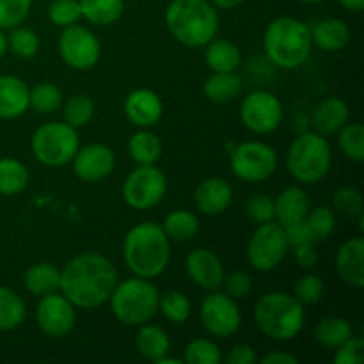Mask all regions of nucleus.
<instances>
[{"instance_id": "nucleus-37", "label": "nucleus", "mask_w": 364, "mask_h": 364, "mask_svg": "<svg viewBox=\"0 0 364 364\" xmlns=\"http://www.w3.org/2000/svg\"><path fill=\"white\" fill-rule=\"evenodd\" d=\"M63 114L64 121L71 124L73 128L80 130V128L87 127L96 116V102L92 96L87 92H77L71 95L66 102L63 103Z\"/></svg>"}, {"instance_id": "nucleus-5", "label": "nucleus", "mask_w": 364, "mask_h": 364, "mask_svg": "<svg viewBox=\"0 0 364 364\" xmlns=\"http://www.w3.org/2000/svg\"><path fill=\"white\" fill-rule=\"evenodd\" d=\"M252 318L263 336L287 343L295 340L304 329L306 308L288 291L272 290L255 302Z\"/></svg>"}, {"instance_id": "nucleus-19", "label": "nucleus", "mask_w": 364, "mask_h": 364, "mask_svg": "<svg viewBox=\"0 0 364 364\" xmlns=\"http://www.w3.org/2000/svg\"><path fill=\"white\" fill-rule=\"evenodd\" d=\"M233 187H231L230 181L220 176H212L199 181L198 187L194 188V194H192L196 210L208 217H217L226 213L231 208V205H233Z\"/></svg>"}, {"instance_id": "nucleus-22", "label": "nucleus", "mask_w": 364, "mask_h": 364, "mask_svg": "<svg viewBox=\"0 0 364 364\" xmlns=\"http://www.w3.org/2000/svg\"><path fill=\"white\" fill-rule=\"evenodd\" d=\"M28 85L16 75H0V119H18L28 110Z\"/></svg>"}, {"instance_id": "nucleus-18", "label": "nucleus", "mask_w": 364, "mask_h": 364, "mask_svg": "<svg viewBox=\"0 0 364 364\" xmlns=\"http://www.w3.org/2000/svg\"><path fill=\"white\" fill-rule=\"evenodd\" d=\"M123 112L135 128H153L162 119L164 102L153 89H132L123 102Z\"/></svg>"}, {"instance_id": "nucleus-26", "label": "nucleus", "mask_w": 364, "mask_h": 364, "mask_svg": "<svg viewBox=\"0 0 364 364\" xmlns=\"http://www.w3.org/2000/svg\"><path fill=\"white\" fill-rule=\"evenodd\" d=\"M135 329H137V334H135V350H137V354L144 361L156 364L164 355L169 354L171 338L164 327L148 322L135 327Z\"/></svg>"}, {"instance_id": "nucleus-53", "label": "nucleus", "mask_w": 364, "mask_h": 364, "mask_svg": "<svg viewBox=\"0 0 364 364\" xmlns=\"http://www.w3.org/2000/svg\"><path fill=\"white\" fill-rule=\"evenodd\" d=\"M338 4L348 13L359 14L364 11V0H338Z\"/></svg>"}, {"instance_id": "nucleus-49", "label": "nucleus", "mask_w": 364, "mask_h": 364, "mask_svg": "<svg viewBox=\"0 0 364 364\" xmlns=\"http://www.w3.org/2000/svg\"><path fill=\"white\" fill-rule=\"evenodd\" d=\"M223 361L226 364H256L258 354L252 345L237 343L226 352V355H223Z\"/></svg>"}, {"instance_id": "nucleus-44", "label": "nucleus", "mask_w": 364, "mask_h": 364, "mask_svg": "<svg viewBox=\"0 0 364 364\" xmlns=\"http://www.w3.org/2000/svg\"><path fill=\"white\" fill-rule=\"evenodd\" d=\"M46 16H48L50 23L59 28L80 23V4L78 0H52L46 9Z\"/></svg>"}, {"instance_id": "nucleus-39", "label": "nucleus", "mask_w": 364, "mask_h": 364, "mask_svg": "<svg viewBox=\"0 0 364 364\" xmlns=\"http://www.w3.org/2000/svg\"><path fill=\"white\" fill-rule=\"evenodd\" d=\"M183 363L187 364H220L223 350L212 338H192L183 348Z\"/></svg>"}, {"instance_id": "nucleus-36", "label": "nucleus", "mask_w": 364, "mask_h": 364, "mask_svg": "<svg viewBox=\"0 0 364 364\" xmlns=\"http://www.w3.org/2000/svg\"><path fill=\"white\" fill-rule=\"evenodd\" d=\"M159 313L173 326H183L192 316V301L187 294L169 290L160 294Z\"/></svg>"}, {"instance_id": "nucleus-16", "label": "nucleus", "mask_w": 364, "mask_h": 364, "mask_svg": "<svg viewBox=\"0 0 364 364\" xmlns=\"http://www.w3.org/2000/svg\"><path fill=\"white\" fill-rule=\"evenodd\" d=\"M71 171L84 183H102L116 171L117 156L110 146L91 142L78 148L71 160Z\"/></svg>"}, {"instance_id": "nucleus-33", "label": "nucleus", "mask_w": 364, "mask_h": 364, "mask_svg": "<svg viewBox=\"0 0 364 364\" xmlns=\"http://www.w3.org/2000/svg\"><path fill=\"white\" fill-rule=\"evenodd\" d=\"M31 183V173L21 160L13 156L0 159V196L14 198Z\"/></svg>"}, {"instance_id": "nucleus-2", "label": "nucleus", "mask_w": 364, "mask_h": 364, "mask_svg": "<svg viewBox=\"0 0 364 364\" xmlns=\"http://www.w3.org/2000/svg\"><path fill=\"white\" fill-rule=\"evenodd\" d=\"M173 242L164 231L162 224L142 220L128 230L123 238V262L132 276L156 279L171 263Z\"/></svg>"}, {"instance_id": "nucleus-29", "label": "nucleus", "mask_w": 364, "mask_h": 364, "mask_svg": "<svg viewBox=\"0 0 364 364\" xmlns=\"http://www.w3.org/2000/svg\"><path fill=\"white\" fill-rule=\"evenodd\" d=\"M242 91H244V82L237 71L233 73H213L212 71V75L203 82L205 98L217 105L235 102L237 98H240Z\"/></svg>"}, {"instance_id": "nucleus-6", "label": "nucleus", "mask_w": 364, "mask_h": 364, "mask_svg": "<svg viewBox=\"0 0 364 364\" xmlns=\"http://www.w3.org/2000/svg\"><path fill=\"white\" fill-rule=\"evenodd\" d=\"M284 164L299 185H316L331 173L333 148L326 135L304 130L288 146Z\"/></svg>"}, {"instance_id": "nucleus-31", "label": "nucleus", "mask_w": 364, "mask_h": 364, "mask_svg": "<svg viewBox=\"0 0 364 364\" xmlns=\"http://www.w3.org/2000/svg\"><path fill=\"white\" fill-rule=\"evenodd\" d=\"M354 334V327L345 316L329 315L323 316L313 331V338L320 347L327 350H336L341 343L348 340Z\"/></svg>"}, {"instance_id": "nucleus-14", "label": "nucleus", "mask_w": 364, "mask_h": 364, "mask_svg": "<svg viewBox=\"0 0 364 364\" xmlns=\"http://www.w3.org/2000/svg\"><path fill=\"white\" fill-rule=\"evenodd\" d=\"M238 116L251 134L269 135L283 124L284 107L274 92L256 89L242 98Z\"/></svg>"}, {"instance_id": "nucleus-15", "label": "nucleus", "mask_w": 364, "mask_h": 364, "mask_svg": "<svg viewBox=\"0 0 364 364\" xmlns=\"http://www.w3.org/2000/svg\"><path fill=\"white\" fill-rule=\"evenodd\" d=\"M78 309L60 291L39 297L36 306V326L45 336L60 340L66 338L77 323Z\"/></svg>"}, {"instance_id": "nucleus-9", "label": "nucleus", "mask_w": 364, "mask_h": 364, "mask_svg": "<svg viewBox=\"0 0 364 364\" xmlns=\"http://www.w3.org/2000/svg\"><path fill=\"white\" fill-rule=\"evenodd\" d=\"M279 166L277 151L265 141L251 139L235 144L230 151L231 174L242 183H265L276 174Z\"/></svg>"}, {"instance_id": "nucleus-32", "label": "nucleus", "mask_w": 364, "mask_h": 364, "mask_svg": "<svg viewBox=\"0 0 364 364\" xmlns=\"http://www.w3.org/2000/svg\"><path fill=\"white\" fill-rule=\"evenodd\" d=\"M82 20L95 27L117 23L124 13V0H78Z\"/></svg>"}, {"instance_id": "nucleus-21", "label": "nucleus", "mask_w": 364, "mask_h": 364, "mask_svg": "<svg viewBox=\"0 0 364 364\" xmlns=\"http://www.w3.org/2000/svg\"><path fill=\"white\" fill-rule=\"evenodd\" d=\"M274 208H276V223L283 228H290L306 219L311 208V199L304 185H288L274 198Z\"/></svg>"}, {"instance_id": "nucleus-50", "label": "nucleus", "mask_w": 364, "mask_h": 364, "mask_svg": "<svg viewBox=\"0 0 364 364\" xmlns=\"http://www.w3.org/2000/svg\"><path fill=\"white\" fill-rule=\"evenodd\" d=\"M294 256L297 265L302 270H313L318 263V252H316V244H302L294 247Z\"/></svg>"}, {"instance_id": "nucleus-57", "label": "nucleus", "mask_w": 364, "mask_h": 364, "mask_svg": "<svg viewBox=\"0 0 364 364\" xmlns=\"http://www.w3.org/2000/svg\"><path fill=\"white\" fill-rule=\"evenodd\" d=\"M299 2H302V4H322V2H326V0H299Z\"/></svg>"}, {"instance_id": "nucleus-54", "label": "nucleus", "mask_w": 364, "mask_h": 364, "mask_svg": "<svg viewBox=\"0 0 364 364\" xmlns=\"http://www.w3.org/2000/svg\"><path fill=\"white\" fill-rule=\"evenodd\" d=\"M217 9L220 11H231V9H237L238 6L245 2V0H210Z\"/></svg>"}, {"instance_id": "nucleus-45", "label": "nucleus", "mask_w": 364, "mask_h": 364, "mask_svg": "<svg viewBox=\"0 0 364 364\" xmlns=\"http://www.w3.org/2000/svg\"><path fill=\"white\" fill-rule=\"evenodd\" d=\"M244 213L247 217V220L258 224L270 223V220H276V208H274V198L269 194H252L245 199L244 203Z\"/></svg>"}, {"instance_id": "nucleus-42", "label": "nucleus", "mask_w": 364, "mask_h": 364, "mask_svg": "<svg viewBox=\"0 0 364 364\" xmlns=\"http://www.w3.org/2000/svg\"><path fill=\"white\" fill-rule=\"evenodd\" d=\"M336 213L331 206H311L306 215L304 224L315 242L327 240L336 230Z\"/></svg>"}, {"instance_id": "nucleus-55", "label": "nucleus", "mask_w": 364, "mask_h": 364, "mask_svg": "<svg viewBox=\"0 0 364 364\" xmlns=\"http://www.w3.org/2000/svg\"><path fill=\"white\" fill-rule=\"evenodd\" d=\"M6 53H7V36H6V32L0 28V59H2Z\"/></svg>"}, {"instance_id": "nucleus-52", "label": "nucleus", "mask_w": 364, "mask_h": 364, "mask_svg": "<svg viewBox=\"0 0 364 364\" xmlns=\"http://www.w3.org/2000/svg\"><path fill=\"white\" fill-rule=\"evenodd\" d=\"M258 363L263 364H297L299 358L288 350H270L263 358H258Z\"/></svg>"}, {"instance_id": "nucleus-27", "label": "nucleus", "mask_w": 364, "mask_h": 364, "mask_svg": "<svg viewBox=\"0 0 364 364\" xmlns=\"http://www.w3.org/2000/svg\"><path fill=\"white\" fill-rule=\"evenodd\" d=\"M127 151L135 166H155L164 155V144L151 128H139L128 139Z\"/></svg>"}, {"instance_id": "nucleus-23", "label": "nucleus", "mask_w": 364, "mask_h": 364, "mask_svg": "<svg viewBox=\"0 0 364 364\" xmlns=\"http://www.w3.org/2000/svg\"><path fill=\"white\" fill-rule=\"evenodd\" d=\"M350 121V107L343 98H323L313 110L311 123L315 132L322 135H334Z\"/></svg>"}, {"instance_id": "nucleus-30", "label": "nucleus", "mask_w": 364, "mask_h": 364, "mask_svg": "<svg viewBox=\"0 0 364 364\" xmlns=\"http://www.w3.org/2000/svg\"><path fill=\"white\" fill-rule=\"evenodd\" d=\"M160 224H162L169 240L178 242V244H187V242L194 240L198 237L199 230H201L199 217L192 210L187 208L173 210V212L164 217Z\"/></svg>"}, {"instance_id": "nucleus-47", "label": "nucleus", "mask_w": 364, "mask_h": 364, "mask_svg": "<svg viewBox=\"0 0 364 364\" xmlns=\"http://www.w3.org/2000/svg\"><path fill=\"white\" fill-rule=\"evenodd\" d=\"M252 287H255L252 276L247 270H231L230 274L226 272V277H224L220 288H223L224 294L233 297L235 301H240V299H245L251 294Z\"/></svg>"}, {"instance_id": "nucleus-4", "label": "nucleus", "mask_w": 364, "mask_h": 364, "mask_svg": "<svg viewBox=\"0 0 364 364\" xmlns=\"http://www.w3.org/2000/svg\"><path fill=\"white\" fill-rule=\"evenodd\" d=\"M267 59L279 70H297L313 50L308 23L294 16H277L267 23L262 38Z\"/></svg>"}, {"instance_id": "nucleus-41", "label": "nucleus", "mask_w": 364, "mask_h": 364, "mask_svg": "<svg viewBox=\"0 0 364 364\" xmlns=\"http://www.w3.org/2000/svg\"><path fill=\"white\" fill-rule=\"evenodd\" d=\"M363 194L354 185H343L338 188L333 196V206L336 215L345 217V219L358 220L363 213Z\"/></svg>"}, {"instance_id": "nucleus-1", "label": "nucleus", "mask_w": 364, "mask_h": 364, "mask_svg": "<svg viewBox=\"0 0 364 364\" xmlns=\"http://www.w3.org/2000/svg\"><path fill=\"white\" fill-rule=\"evenodd\" d=\"M119 281L112 259L96 251L73 256L60 269L59 291L80 311H92L109 302Z\"/></svg>"}, {"instance_id": "nucleus-43", "label": "nucleus", "mask_w": 364, "mask_h": 364, "mask_svg": "<svg viewBox=\"0 0 364 364\" xmlns=\"http://www.w3.org/2000/svg\"><path fill=\"white\" fill-rule=\"evenodd\" d=\"M291 295H294L304 308L315 306L318 304L323 299V295H326V283H323V279L318 274H313L308 270V272L302 274L297 279V283H295L294 287V294Z\"/></svg>"}, {"instance_id": "nucleus-11", "label": "nucleus", "mask_w": 364, "mask_h": 364, "mask_svg": "<svg viewBox=\"0 0 364 364\" xmlns=\"http://www.w3.org/2000/svg\"><path fill=\"white\" fill-rule=\"evenodd\" d=\"M288 251L290 245L284 228L276 220H270V223L258 224L252 231L245 247V258L256 272H272L284 262Z\"/></svg>"}, {"instance_id": "nucleus-35", "label": "nucleus", "mask_w": 364, "mask_h": 364, "mask_svg": "<svg viewBox=\"0 0 364 364\" xmlns=\"http://www.w3.org/2000/svg\"><path fill=\"white\" fill-rule=\"evenodd\" d=\"M64 92L60 91L59 85L52 82H41L28 89V109L34 110L36 114L50 116L63 109Z\"/></svg>"}, {"instance_id": "nucleus-48", "label": "nucleus", "mask_w": 364, "mask_h": 364, "mask_svg": "<svg viewBox=\"0 0 364 364\" xmlns=\"http://www.w3.org/2000/svg\"><path fill=\"white\" fill-rule=\"evenodd\" d=\"M364 361V340L359 334H352L345 343L334 350V364H361Z\"/></svg>"}, {"instance_id": "nucleus-3", "label": "nucleus", "mask_w": 364, "mask_h": 364, "mask_svg": "<svg viewBox=\"0 0 364 364\" xmlns=\"http://www.w3.org/2000/svg\"><path fill=\"white\" fill-rule=\"evenodd\" d=\"M174 41L187 48H203L219 34V9L210 0H171L164 14Z\"/></svg>"}, {"instance_id": "nucleus-51", "label": "nucleus", "mask_w": 364, "mask_h": 364, "mask_svg": "<svg viewBox=\"0 0 364 364\" xmlns=\"http://www.w3.org/2000/svg\"><path fill=\"white\" fill-rule=\"evenodd\" d=\"M284 233H287V240H288V245H290V249L297 247V245H302V244H316L315 238L311 237L309 230L306 228L304 220H302L301 224H295V226L284 228Z\"/></svg>"}, {"instance_id": "nucleus-17", "label": "nucleus", "mask_w": 364, "mask_h": 364, "mask_svg": "<svg viewBox=\"0 0 364 364\" xmlns=\"http://www.w3.org/2000/svg\"><path fill=\"white\" fill-rule=\"evenodd\" d=\"M185 274L198 288L205 291L220 290L226 277V267L215 251L198 247L185 258Z\"/></svg>"}, {"instance_id": "nucleus-34", "label": "nucleus", "mask_w": 364, "mask_h": 364, "mask_svg": "<svg viewBox=\"0 0 364 364\" xmlns=\"http://www.w3.org/2000/svg\"><path fill=\"white\" fill-rule=\"evenodd\" d=\"M27 318V304L13 288L0 284V331L9 333L23 326Z\"/></svg>"}, {"instance_id": "nucleus-13", "label": "nucleus", "mask_w": 364, "mask_h": 364, "mask_svg": "<svg viewBox=\"0 0 364 364\" xmlns=\"http://www.w3.org/2000/svg\"><path fill=\"white\" fill-rule=\"evenodd\" d=\"M57 52L68 68L75 71H89L100 63L102 43L95 31L85 25L75 23L60 28Z\"/></svg>"}, {"instance_id": "nucleus-56", "label": "nucleus", "mask_w": 364, "mask_h": 364, "mask_svg": "<svg viewBox=\"0 0 364 364\" xmlns=\"http://www.w3.org/2000/svg\"><path fill=\"white\" fill-rule=\"evenodd\" d=\"M181 363H183V361H181L180 358H173V355L166 354L156 364H181Z\"/></svg>"}, {"instance_id": "nucleus-46", "label": "nucleus", "mask_w": 364, "mask_h": 364, "mask_svg": "<svg viewBox=\"0 0 364 364\" xmlns=\"http://www.w3.org/2000/svg\"><path fill=\"white\" fill-rule=\"evenodd\" d=\"M32 0H0V28H9L21 25L31 14Z\"/></svg>"}, {"instance_id": "nucleus-7", "label": "nucleus", "mask_w": 364, "mask_h": 364, "mask_svg": "<svg viewBox=\"0 0 364 364\" xmlns=\"http://www.w3.org/2000/svg\"><path fill=\"white\" fill-rule=\"evenodd\" d=\"M160 290L151 279L132 276L117 281L109 302L114 318L127 327L151 322L159 313Z\"/></svg>"}, {"instance_id": "nucleus-24", "label": "nucleus", "mask_w": 364, "mask_h": 364, "mask_svg": "<svg viewBox=\"0 0 364 364\" xmlns=\"http://www.w3.org/2000/svg\"><path fill=\"white\" fill-rule=\"evenodd\" d=\"M309 32H311L313 46L329 53L343 50L350 43L352 36L347 21L334 16L315 21V25L309 27Z\"/></svg>"}, {"instance_id": "nucleus-12", "label": "nucleus", "mask_w": 364, "mask_h": 364, "mask_svg": "<svg viewBox=\"0 0 364 364\" xmlns=\"http://www.w3.org/2000/svg\"><path fill=\"white\" fill-rule=\"evenodd\" d=\"M203 329L217 340H230L242 329L244 316L238 301L220 290L208 291L199 304Z\"/></svg>"}, {"instance_id": "nucleus-8", "label": "nucleus", "mask_w": 364, "mask_h": 364, "mask_svg": "<svg viewBox=\"0 0 364 364\" xmlns=\"http://www.w3.org/2000/svg\"><path fill=\"white\" fill-rule=\"evenodd\" d=\"M80 148L77 128L66 121H48L36 128L31 135V151L41 166L60 169L73 160Z\"/></svg>"}, {"instance_id": "nucleus-28", "label": "nucleus", "mask_w": 364, "mask_h": 364, "mask_svg": "<svg viewBox=\"0 0 364 364\" xmlns=\"http://www.w3.org/2000/svg\"><path fill=\"white\" fill-rule=\"evenodd\" d=\"M60 269L50 262L32 263L23 274V288L32 297H45V295L59 291Z\"/></svg>"}, {"instance_id": "nucleus-20", "label": "nucleus", "mask_w": 364, "mask_h": 364, "mask_svg": "<svg viewBox=\"0 0 364 364\" xmlns=\"http://www.w3.org/2000/svg\"><path fill=\"white\" fill-rule=\"evenodd\" d=\"M336 272L347 287H364V238L361 235L347 238L336 252Z\"/></svg>"}, {"instance_id": "nucleus-40", "label": "nucleus", "mask_w": 364, "mask_h": 364, "mask_svg": "<svg viewBox=\"0 0 364 364\" xmlns=\"http://www.w3.org/2000/svg\"><path fill=\"white\" fill-rule=\"evenodd\" d=\"M338 148L355 164L364 160V127L359 121H348L340 132H338Z\"/></svg>"}, {"instance_id": "nucleus-25", "label": "nucleus", "mask_w": 364, "mask_h": 364, "mask_svg": "<svg viewBox=\"0 0 364 364\" xmlns=\"http://www.w3.org/2000/svg\"><path fill=\"white\" fill-rule=\"evenodd\" d=\"M203 59L213 73H233L242 66V52L237 43L226 38H213L203 46Z\"/></svg>"}, {"instance_id": "nucleus-10", "label": "nucleus", "mask_w": 364, "mask_h": 364, "mask_svg": "<svg viewBox=\"0 0 364 364\" xmlns=\"http://www.w3.org/2000/svg\"><path fill=\"white\" fill-rule=\"evenodd\" d=\"M167 176L160 167L135 166L121 185L127 206L135 212H148L159 206L167 196Z\"/></svg>"}, {"instance_id": "nucleus-38", "label": "nucleus", "mask_w": 364, "mask_h": 364, "mask_svg": "<svg viewBox=\"0 0 364 364\" xmlns=\"http://www.w3.org/2000/svg\"><path fill=\"white\" fill-rule=\"evenodd\" d=\"M41 46L38 32L31 27H25L23 23L9 28L7 36V52L13 53L18 59H34Z\"/></svg>"}]
</instances>
